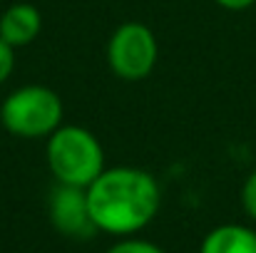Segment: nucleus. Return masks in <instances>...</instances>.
I'll use <instances>...</instances> for the list:
<instances>
[{
  "label": "nucleus",
  "instance_id": "nucleus-6",
  "mask_svg": "<svg viewBox=\"0 0 256 253\" xmlns=\"http://www.w3.org/2000/svg\"><path fill=\"white\" fill-rule=\"evenodd\" d=\"M42 32V12L32 2H15L0 15V37L10 47H25Z\"/></svg>",
  "mask_w": 256,
  "mask_h": 253
},
{
  "label": "nucleus",
  "instance_id": "nucleus-10",
  "mask_svg": "<svg viewBox=\"0 0 256 253\" xmlns=\"http://www.w3.org/2000/svg\"><path fill=\"white\" fill-rule=\"evenodd\" d=\"M12 70H15V47H10V45L0 37V84L10 80Z\"/></svg>",
  "mask_w": 256,
  "mask_h": 253
},
{
  "label": "nucleus",
  "instance_id": "nucleus-1",
  "mask_svg": "<svg viewBox=\"0 0 256 253\" xmlns=\"http://www.w3.org/2000/svg\"><path fill=\"white\" fill-rule=\"evenodd\" d=\"M85 191L97 234L114 239L142 234L162 209L157 176L140 167H107Z\"/></svg>",
  "mask_w": 256,
  "mask_h": 253
},
{
  "label": "nucleus",
  "instance_id": "nucleus-9",
  "mask_svg": "<svg viewBox=\"0 0 256 253\" xmlns=\"http://www.w3.org/2000/svg\"><path fill=\"white\" fill-rule=\"evenodd\" d=\"M239 199H242L244 214H246L252 221H256V169L244 179L242 191H239Z\"/></svg>",
  "mask_w": 256,
  "mask_h": 253
},
{
  "label": "nucleus",
  "instance_id": "nucleus-2",
  "mask_svg": "<svg viewBox=\"0 0 256 253\" xmlns=\"http://www.w3.org/2000/svg\"><path fill=\"white\" fill-rule=\"evenodd\" d=\"M48 169L55 184L87 189L104 171V149L100 139L80 124H60L45 144Z\"/></svg>",
  "mask_w": 256,
  "mask_h": 253
},
{
  "label": "nucleus",
  "instance_id": "nucleus-8",
  "mask_svg": "<svg viewBox=\"0 0 256 253\" xmlns=\"http://www.w3.org/2000/svg\"><path fill=\"white\" fill-rule=\"evenodd\" d=\"M104 253H167L162 246H157L154 241L140 239V236H124L117 244H112Z\"/></svg>",
  "mask_w": 256,
  "mask_h": 253
},
{
  "label": "nucleus",
  "instance_id": "nucleus-3",
  "mask_svg": "<svg viewBox=\"0 0 256 253\" xmlns=\"http://www.w3.org/2000/svg\"><path fill=\"white\" fill-rule=\"evenodd\" d=\"M62 117V97L45 84H22L0 104V124L18 139H48Z\"/></svg>",
  "mask_w": 256,
  "mask_h": 253
},
{
  "label": "nucleus",
  "instance_id": "nucleus-7",
  "mask_svg": "<svg viewBox=\"0 0 256 253\" xmlns=\"http://www.w3.org/2000/svg\"><path fill=\"white\" fill-rule=\"evenodd\" d=\"M199 253H256V231L242 224H222L202 239Z\"/></svg>",
  "mask_w": 256,
  "mask_h": 253
},
{
  "label": "nucleus",
  "instance_id": "nucleus-5",
  "mask_svg": "<svg viewBox=\"0 0 256 253\" xmlns=\"http://www.w3.org/2000/svg\"><path fill=\"white\" fill-rule=\"evenodd\" d=\"M48 214H50L52 229L68 239L80 241V239H92L97 234L92 214H90V204H87V191L80 186L58 184L50 194Z\"/></svg>",
  "mask_w": 256,
  "mask_h": 253
},
{
  "label": "nucleus",
  "instance_id": "nucleus-4",
  "mask_svg": "<svg viewBox=\"0 0 256 253\" xmlns=\"http://www.w3.org/2000/svg\"><path fill=\"white\" fill-rule=\"evenodd\" d=\"M160 60V42L152 27L130 20L114 27L107 42V65L114 77L124 82H140L152 75Z\"/></svg>",
  "mask_w": 256,
  "mask_h": 253
},
{
  "label": "nucleus",
  "instance_id": "nucleus-11",
  "mask_svg": "<svg viewBox=\"0 0 256 253\" xmlns=\"http://www.w3.org/2000/svg\"><path fill=\"white\" fill-rule=\"evenodd\" d=\"M219 7H224V10H234V12H239V10H246V7H252L256 0H214Z\"/></svg>",
  "mask_w": 256,
  "mask_h": 253
}]
</instances>
